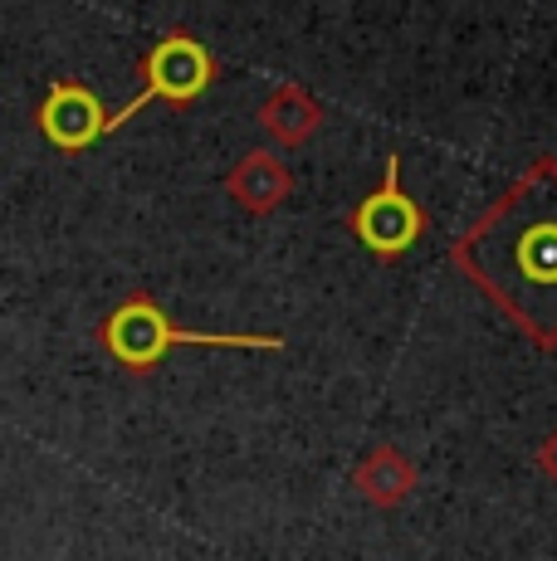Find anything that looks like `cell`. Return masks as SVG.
I'll list each match as a JSON object with an SVG mask.
<instances>
[{"label":"cell","mask_w":557,"mask_h":561,"mask_svg":"<svg viewBox=\"0 0 557 561\" xmlns=\"http://www.w3.org/2000/svg\"><path fill=\"white\" fill-rule=\"evenodd\" d=\"M352 230L367 244L377 259H396L406 254L425 230L421 205L401 191V161L387 157V176H382V191H372L367 201L352 210Z\"/></svg>","instance_id":"4"},{"label":"cell","mask_w":557,"mask_h":561,"mask_svg":"<svg viewBox=\"0 0 557 561\" xmlns=\"http://www.w3.org/2000/svg\"><path fill=\"white\" fill-rule=\"evenodd\" d=\"M411 479H416V473L406 469L401 459H396V449H377L367 469L357 473V483L367 489V499H372V503H396L406 489H411Z\"/></svg>","instance_id":"6"},{"label":"cell","mask_w":557,"mask_h":561,"mask_svg":"<svg viewBox=\"0 0 557 561\" xmlns=\"http://www.w3.org/2000/svg\"><path fill=\"white\" fill-rule=\"evenodd\" d=\"M103 347L113 352V362L147 371L177 347H216V352H278L284 337H260V332H186L167 318L147 294H133L127 304H117L103 322Z\"/></svg>","instance_id":"2"},{"label":"cell","mask_w":557,"mask_h":561,"mask_svg":"<svg viewBox=\"0 0 557 561\" xmlns=\"http://www.w3.org/2000/svg\"><path fill=\"white\" fill-rule=\"evenodd\" d=\"M143 69H147V89L137 93L127 107H117V113L109 117V133H113V127H123L127 117L137 113V107H147V103H157V99H171V103L201 99V93L211 89V79H216V59H211V54L201 49L196 39H186V35H167L162 45L147 54Z\"/></svg>","instance_id":"3"},{"label":"cell","mask_w":557,"mask_h":561,"mask_svg":"<svg viewBox=\"0 0 557 561\" xmlns=\"http://www.w3.org/2000/svg\"><path fill=\"white\" fill-rule=\"evenodd\" d=\"M455 264L528 332L557 347V167L538 161L455 244Z\"/></svg>","instance_id":"1"},{"label":"cell","mask_w":557,"mask_h":561,"mask_svg":"<svg viewBox=\"0 0 557 561\" xmlns=\"http://www.w3.org/2000/svg\"><path fill=\"white\" fill-rule=\"evenodd\" d=\"M39 127L59 152H83L109 133V113L83 83H55L49 99L39 103Z\"/></svg>","instance_id":"5"}]
</instances>
